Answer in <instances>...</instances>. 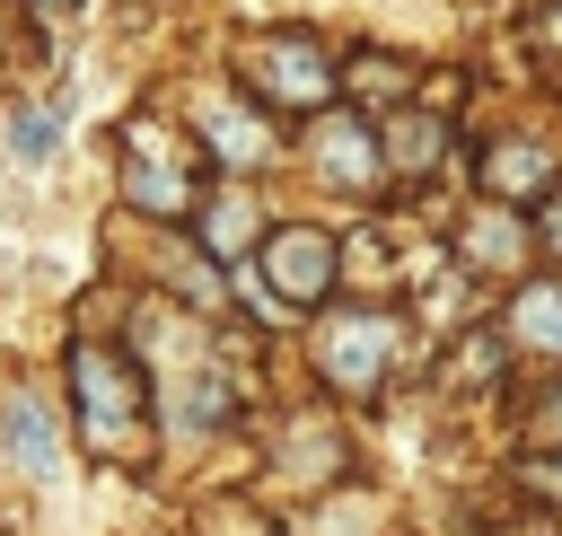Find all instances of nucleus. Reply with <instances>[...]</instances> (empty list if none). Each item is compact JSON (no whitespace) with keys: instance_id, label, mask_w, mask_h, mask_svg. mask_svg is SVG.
I'll use <instances>...</instances> for the list:
<instances>
[{"instance_id":"f257e3e1","label":"nucleus","mask_w":562,"mask_h":536,"mask_svg":"<svg viewBox=\"0 0 562 536\" xmlns=\"http://www.w3.org/2000/svg\"><path fill=\"white\" fill-rule=\"evenodd\" d=\"M70 395H79V439L97 457H140V439H149V378L132 369L123 343H79L70 351Z\"/></svg>"},{"instance_id":"f03ea898","label":"nucleus","mask_w":562,"mask_h":536,"mask_svg":"<svg viewBox=\"0 0 562 536\" xmlns=\"http://www.w3.org/2000/svg\"><path fill=\"white\" fill-rule=\"evenodd\" d=\"M237 70H246V88L263 97V105H281V114H325L334 105V88H342V70H334V53L316 44V35H246L237 44Z\"/></svg>"},{"instance_id":"7ed1b4c3","label":"nucleus","mask_w":562,"mask_h":536,"mask_svg":"<svg viewBox=\"0 0 562 536\" xmlns=\"http://www.w3.org/2000/svg\"><path fill=\"white\" fill-rule=\"evenodd\" d=\"M395 351H404V325L386 308H334L316 316V369L342 387V395H369L395 378Z\"/></svg>"},{"instance_id":"20e7f679","label":"nucleus","mask_w":562,"mask_h":536,"mask_svg":"<svg viewBox=\"0 0 562 536\" xmlns=\"http://www.w3.org/2000/svg\"><path fill=\"white\" fill-rule=\"evenodd\" d=\"M123 193H132V211H149V220H176V211H193V167H184V141H167V132H132L123 141Z\"/></svg>"},{"instance_id":"39448f33","label":"nucleus","mask_w":562,"mask_h":536,"mask_svg":"<svg viewBox=\"0 0 562 536\" xmlns=\"http://www.w3.org/2000/svg\"><path fill=\"white\" fill-rule=\"evenodd\" d=\"M263 272H272V299L316 308V299L334 290L342 255H334V237H325V228H263Z\"/></svg>"},{"instance_id":"423d86ee","label":"nucleus","mask_w":562,"mask_h":536,"mask_svg":"<svg viewBox=\"0 0 562 536\" xmlns=\"http://www.w3.org/2000/svg\"><path fill=\"white\" fill-rule=\"evenodd\" d=\"M307 149H316V167H325V185H342V193H378L386 185V158H378V132L360 123V114H316L307 123Z\"/></svg>"},{"instance_id":"0eeeda50","label":"nucleus","mask_w":562,"mask_h":536,"mask_svg":"<svg viewBox=\"0 0 562 536\" xmlns=\"http://www.w3.org/2000/svg\"><path fill=\"white\" fill-rule=\"evenodd\" d=\"M0 457H9L18 474H35V483L61 466V439H53V413L35 404V387H9V395H0Z\"/></svg>"},{"instance_id":"6e6552de","label":"nucleus","mask_w":562,"mask_h":536,"mask_svg":"<svg viewBox=\"0 0 562 536\" xmlns=\"http://www.w3.org/2000/svg\"><path fill=\"white\" fill-rule=\"evenodd\" d=\"M439 149H448V123H439V114H413V105L378 114V158H386V176H430Z\"/></svg>"},{"instance_id":"1a4fd4ad","label":"nucleus","mask_w":562,"mask_h":536,"mask_svg":"<svg viewBox=\"0 0 562 536\" xmlns=\"http://www.w3.org/2000/svg\"><path fill=\"white\" fill-rule=\"evenodd\" d=\"M501 325H509V343H527V351H562V281H527Z\"/></svg>"},{"instance_id":"9d476101","label":"nucleus","mask_w":562,"mask_h":536,"mask_svg":"<svg viewBox=\"0 0 562 536\" xmlns=\"http://www.w3.org/2000/svg\"><path fill=\"white\" fill-rule=\"evenodd\" d=\"M483 185H492V202H518V193H553V158H544L536 141H501V149H492V167H483Z\"/></svg>"},{"instance_id":"9b49d317","label":"nucleus","mask_w":562,"mask_h":536,"mask_svg":"<svg viewBox=\"0 0 562 536\" xmlns=\"http://www.w3.org/2000/svg\"><path fill=\"white\" fill-rule=\"evenodd\" d=\"M255 237H263V211H255L246 193H220V202L202 211V246H211V255H246Z\"/></svg>"},{"instance_id":"f8f14e48","label":"nucleus","mask_w":562,"mask_h":536,"mask_svg":"<svg viewBox=\"0 0 562 536\" xmlns=\"http://www.w3.org/2000/svg\"><path fill=\"white\" fill-rule=\"evenodd\" d=\"M211 141H220V167H255V158H272V132H263L255 114H237V105H211Z\"/></svg>"},{"instance_id":"ddd939ff","label":"nucleus","mask_w":562,"mask_h":536,"mask_svg":"<svg viewBox=\"0 0 562 536\" xmlns=\"http://www.w3.org/2000/svg\"><path fill=\"white\" fill-rule=\"evenodd\" d=\"M518 439L544 448V457H562V378L527 387V404H518Z\"/></svg>"},{"instance_id":"4468645a","label":"nucleus","mask_w":562,"mask_h":536,"mask_svg":"<svg viewBox=\"0 0 562 536\" xmlns=\"http://www.w3.org/2000/svg\"><path fill=\"white\" fill-rule=\"evenodd\" d=\"M465 246H474V264H518V255H527V228H518V211H509V202H492V211L474 220V237H465Z\"/></svg>"},{"instance_id":"2eb2a0df","label":"nucleus","mask_w":562,"mask_h":536,"mask_svg":"<svg viewBox=\"0 0 562 536\" xmlns=\"http://www.w3.org/2000/svg\"><path fill=\"white\" fill-rule=\"evenodd\" d=\"M53 141H61V123H53V114H35V105H18V114H9V149H18L26 167H44V158H53Z\"/></svg>"},{"instance_id":"dca6fc26","label":"nucleus","mask_w":562,"mask_h":536,"mask_svg":"<svg viewBox=\"0 0 562 536\" xmlns=\"http://www.w3.org/2000/svg\"><path fill=\"white\" fill-rule=\"evenodd\" d=\"M404 88H413V62H360V97H369V105H386V114H395V105H404Z\"/></svg>"},{"instance_id":"f3484780","label":"nucleus","mask_w":562,"mask_h":536,"mask_svg":"<svg viewBox=\"0 0 562 536\" xmlns=\"http://www.w3.org/2000/svg\"><path fill=\"white\" fill-rule=\"evenodd\" d=\"M536 246H544V255H562V193L544 202V220H536Z\"/></svg>"},{"instance_id":"a211bd4d","label":"nucleus","mask_w":562,"mask_h":536,"mask_svg":"<svg viewBox=\"0 0 562 536\" xmlns=\"http://www.w3.org/2000/svg\"><path fill=\"white\" fill-rule=\"evenodd\" d=\"M228 536H272V527H255V518H246V527H228Z\"/></svg>"},{"instance_id":"6ab92c4d","label":"nucleus","mask_w":562,"mask_h":536,"mask_svg":"<svg viewBox=\"0 0 562 536\" xmlns=\"http://www.w3.org/2000/svg\"><path fill=\"white\" fill-rule=\"evenodd\" d=\"M26 9H70V0H26Z\"/></svg>"}]
</instances>
